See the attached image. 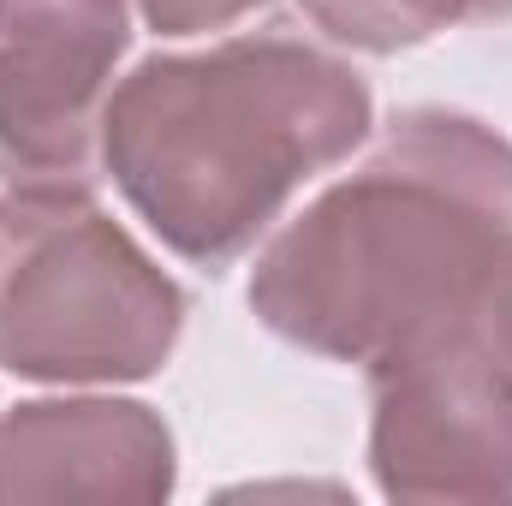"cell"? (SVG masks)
<instances>
[{"label": "cell", "instance_id": "1", "mask_svg": "<svg viewBox=\"0 0 512 506\" xmlns=\"http://www.w3.org/2000/svg\"><path fill=\"white\" fill-rule=\"evenodd\" d=\"M501 251H512V143L465 114L417 108L268 245L251 304L292 346L376 364L453 322Z\"/></svg>", "mask_w": 512, "mask_h": 506}, {"label": "cell", "instance_id": "2", "mask_svg": "<svg viewBox=\"0 0 512 506\" xmlns=\"http://www.w3.org/2000/svg\"><path fill=\"white\" fill-rule=\"evenodd\" d=\"M370 131V84L292 36L155 54L108 96L102 161L179 256L221 268Z\"/></svg>", "mask_w": 512, "mask_h": 506}, {"label": "cell", "instance_id": "3", "mask_svg": "<svg viewBox=\"0 0 512 506\" xmlns=\"http://www.w3.org/2000/svg\"><path fill=\"white\" fill-rule=\"evenodd\" d=\"M179 322V286L90 203V191H12L0 203V364L12 376H155Z\"/></svg>", "mask_w": 512, "mask_h": 506}, {"label": "cell", "instance_id": "4", "mask_svg": "<svg viewBox=\"0 0 512 506\" xmlns=\"http://www.w3.org/2000/svg\"><path fill=\"white\" fill-rule=\"evenodd\" d=\"M370 465L393 501H512V370L459 316L376 358Z\"/></svg>", "mask_w": 512, "mask_h": 506}, {"label": "cell", "instance_id": "5", "mask_svg": "<svg viewBox=\"0 0 512 506\" xmlns=\"http://www.w3.org/2000/svg\"><path fill=\"white\" fill-rule=\"evenodd\" d=\"M126 42V0H0V179L12 191H90Z\"/></svg>", "mask_w": 512, "mask_h": 506}, {"label": "cell", "instance_id": "6", "mask_svg": "<svg viewBox=\"0 0 512 506\" xmlns=\"http://www.w3.org/2000/svg\"><path fill=\"white\" fill-rule=\"evenodd\" d=\"M173 435L131 399H36L0 423V501H167Z\"/></svg>", "mask_w": 512, "mask_h": 506}, {"label": "cell", "instance_id": "7", "mask_svg": "<svg viewBox=\"0 0 512 506\" xmlns=\"http://www.w3.org/2000/svg\"><path fill=\"white\" fill-rule=\"evenodd\" d=\"M304 12L346 48L393 54L441 36L459 18H512V0H304Z\"/></svg>", "mask_w": 512, "mask_h": 506}, {"label": "cell", "instance_id": "8", "mask_svg": "<svg viewBox=\"0 0 512 506\" xmlns=\"http://www.w3.org/2000/svg\"><path fill=\"white\" fill-rule=\"evenodd\" d=\"M459 322L512 370V251H501L483 274H477V286H471Z\"/></svg>", "mask_w": 512, "mask_h": 506}, {"label": "cell", "instance_id": "9", "mask_svg": "<svg viewBox=\"0 0 512 506\" xmlns=\"http://www.w3.org/2000/svg\"><path fill=\"white\" fill-rule=\"evenodd\" d=\"M143 18L167 36H197V30H227L233 18H245L262 0H137Z\"/></svg>", "mask_w": 512, "mask_h": 506}]
</instances>
